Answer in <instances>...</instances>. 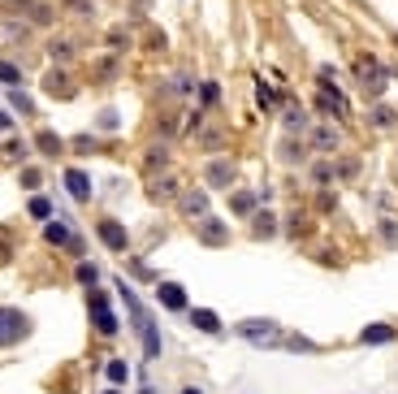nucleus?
Masks as SVG:
<instances>
[{
    "mask_svg": "<svg viewBox=\"0 0 398 394\" xmlns=\"http://www.w3.org/2000/svg\"><path fill=\"white\" fill-rule=\"evenodd\" d=\"M316 113L320 118H333V122H347L351 118V100L337 91V83H329V78H320V87H316Z\"/></svg>",
    "mask_w": 398,
    "mask_h": 394,
    "instance_id": "1",
    "label": "nucleus"
},
{
    "mask_svg": "<svg viewBox=\"0 0 398 394\" xmlns=\"http://www.w3.org/2000/svg\"><path fill=\"white\" fill-rule=\"evenodd\" d=\"M31 316L22 308H0V347H14V343H26L31 338Z\"/></svg>",
    "mask_w": 398,
    "mask_h": 394,
    "instance_id": "2",
    "label": "nucleus"
},
{
    "mask_svg": "<svg viewBox=\"0 0 398 394\" xmlns=\"http://www.w3.org/2000/svg\"><path fill=\"white\" fill-rule=\"evenodd\" d=\"M239 338H247L256 347H273V343H281V325L268 316H251V321H239Z\"/></svg>",
    "mask_w": 398,
    "mask_h": 394,
    "instance_id": "3",
    "label": "nucleus"
},
{
    "mask_svg": "<svg viewBox=\"0 0 398 394\" xmlns=\"http://www.w3.org/2000/svg\"><path fill=\"white\" fill-rule=\"evenodd\" d=\"M355 78L364 83V91H372V95H381L385 91V83H389V74H385V66L377 61V56H355Z\"/></svg>",
    "mask_w": 398,
    "mask_h": 394,
    "instance_id": "4",
    "label": "nucleus"
},
{
    "mask_svg": "<svg viewBox=\"0 0 398 394\" xmlns=\"http://www.w3.org/2000/svg\"><path fill=\"white\" fill-rule=\"evenodd\" d=\"M87 308H91V325H95L104 338L117 333V316H112V308H108V295H104V291H91V295H87Z\"/></svg>",
    "mask_w": 398,
    "mask_h": 394,
    "instance_id": "5",
    "label": "nucleus"
},
{
    "mask_svg": "<svg viewBox=\"0 0 398 394\" xmlns=\"http://www.w3.org/2000/svg\"><path fill=\"white\" fill-rule=\"evenodd\" d=\"M100 239H104V247H108V252H117V256L130 247L126 225H122V221H112V217H104V221H100Z\"/></svg>",
    "mask_w": 398,
    "mask_h": 394,
    "instance_id": "6",
    "label": "nucleus"
},
{
    "mask_svg": "<svg viewBox=\"0 0 398 394\" xmlns=\"http://www.w3.org/2000/svg\"><path fill=\"white\" fill-rule=\"evenodd\" d=\"M178 208H182V217L204 221V217H208V191H182V195H178Z\"/></svg>",
    "mask_w": 398,
    "mask_h": 394,
    "instance_id": "7",
    "label": "nucleus"
},
{
    "mask_svg": "<svg viewBox=\"0 0 398 394\" xmlns=\"http://www.w3.org/2000/svg\"><path fill=\"white\" fill-rule=\"evenodd\" d=\"M337 143H342V135H337L333 126H312L308 130V147L312 152H337Z\"/></svg>",
    "mask_w": 398,
    "mask_h": 394,
    "instance_id": "8",
    "label": "nucleus"
},
{
    "mask_svg": "<svg viewBox=\"0 0 398 394\" xmlns=\"http://www.w3.org/2000/svg\"><path fill=\"white\" fill-rule=\"evenodd\" d=\"M156 299H160L169 312H187V291L178 286V281H160V286H156Z\"/></svg>",
    "mask_w": 398,
    "mask_h": 394,
    "instance_id": "9",
    "label": "nucleus"
},
{
    "mask_svg": "<svg viewBox=\"0 0 398 394\" xmlns=\"http://www.w3.org/2000/svg\"><path fill=\"white\" fill-rule=\"evenodd\" d=\"M199 243H208V247H225V243H230V230H225L216 217H204V221H199Z\"/></svg>",
    "mask_w": 398,
    "mask_h": 394,
    "instance_id": "10",
    "label": "nucleus"
},
{
    "mask_svg": "<svg viewBox=\"0 0 398 394\" xmlns=\"http://www.w3.org/2000/svg\"><path fill=\"white\" fill-rule=\"evenodd\" d=\"M234 174H239V169H234L230 160H208V169H204L208 187H230V182H234Z\"/></svg>",
    "mask_w": 398,
    "mask_h": 394,
    "instance_id": "11",
    "label": "nucleus"
},
{
    "mask_svg": "<svg viewBox=\"0 0 398 394\" xmlns=\"http://www.w3.org/2000/svg\"><path fill=\"white\" fill-rule=\"evenodd\" d=\"M66 191H70L78 204H87V199H91V178L83 174V169H66Z\"/></svg>",
    "mask_w": 398,
    "mask_h": 394,
    "instance_id": "12",
    "label": "nucleus"
},
{
    "mask_svg": "<svg viewBox=\"0 0 398 394\" xmlns=\"http://www.w3.org/2000/svg\"><path fill=\"white\" fill-rule=\"evenodd\" d=\"M43 239H48V243H56V247H70L74 230H70V225H61V221H48V225H43Z\"/></svg>",
    "mask_w": 398,
    "mask_h": 394,
    "instance_id": "13",
    "label": "nucleus"
},
{
    "mask_svg": "<svg viewBox=\"0 0 398 394\" xmlns=\"http://www.w3.org/2000/svg\"><path fill=\"white\" fill-rule=\"evenodd\" d=\"M251 234H256V239H273V234H277V217H273V212H256V217H251Z\"/></svg>",
    "mask_w": 398,
    "mask_h": 394,
    "instance_id": "14",
    "label": "nucleus"
},
{
    "mask_svg": "<svg viewBox=\"0 0 398 394\" xmlns=\"http://www.w3.org/2000/svg\"><path fill=\"white\" fill-rule=\"evenodd\" d=\"M35 147H39L43 156H61V152H66L61 135H52V130H39V135H35Z\"/></svg>",
    "mask_w": 398,
    "mask_h": 394,
    "instance_id": "15",
    "label": "nucleus"
},
{
    "mask_svg": "<svg viewBox=\"0 0 398 394\" xmlns=\"http://www.w3.org/2000/svg\"><path fill=\"white\" fill-rule=\"evenodd\" d=\"M394 338V325H368L364 333H360V343L364 347H377V343H389Z\"/></svg>",
    "mask_w": 398,
    "mask_h": 394,
    "instance_id": "16",
    "label": "nucleus"
},
{
    "mask_svg": "<svg viewBox=\"0 0 398 394\" xmlns=\"http://www.w3.org/2000/svg\"><path fill=\"white\" fill-rule=\"evenodd\" d=\"M191 325L204 329V333H221V321H216V312H208V308H195V312H191Z\"/></svg>",
    "mask_w": 398,
    "mask_h": 394,
    "instance_id": "17",
    "label": "nucleus"
},
{
    "mask_svg": "<svg viewBox=\"0 0 398 394\" xmlns=\"http://www.w3.org/2000/svg\"><path fill=\"white\" fill-rule=\"evenodd\" d=\"M147 195H152L156 204L174 199V195H178V178H160V182H152V187H147Z\"/></svg>",
    "mask_w": 398,
    "mask_h": 394,
    "instance_id": "18",
    "label": "nucleus"
},
{
    "mask_svg": "<svg viewBox=\"0 0 398 394\" xmlns=\"http://www.w3.org/2000/svg\"><path fill=\"white\" fill-rule=\"evenodd\" d=\"M230 208H234L239 217H251V212H256V195H251V191H234V195H230Z\"/></svg>",
    "mask_w": 398,
    "mask_h": 394,
    "instance_id": "19",
    "label": "nucleus"
},
{
    "mask_svg": "<svg viewBox=\"0 0 398 394\" xmlns=\"http://www.w3.org/2000/svg\"><path fill=\"white\" fill-rule=\"evenodd\" d=\"M0 83H5L9 91H18V87H22V70L9 66V61H0Z\"/></svg>",
    "mask_w": 398,
    "mask_h": 394,
    "instance_id": "20",
    "label": "nucleus"
},
{
    "mask_svg": "<svg viewBox=\"0 0 398 394\" xmlns=\"http://www.w3.org/2000/svg\"><path fill=\"white\" fill-rule=\"evenodd\" d=\"M48 91H52V95H61V100L74 95V87H66V74H61V70H52V74H48Z\"/></svg>",
    "mask_w": 398,
    "mask_h": 394,
    "instance_id": "21",
    "label": "nucleus"
},
{
    "mask_svg": "<svg viewBox=\"0 0 398 394\" xmlns=\"http://www.w3.org/2000/svg\"><path fill=\"white\" fill-rule=\"evenodd\" d=\"M26 208H31V217H35V221H52V204H48L43 195H31V204H26Z\"/></svg>",
    "mask_w": 398,
    "mask_h": 394,
    "instance_id": "22",
    "label": "nucleus"
},
{
    "mask_svg": "<svg viewBox=\"0 0 398 394\" xmlns=\"http://www.w3.org/2000/svg\"><path fill=\"white\" fill-rule=\"evenodd\" d=\"M281 160L299 165V160H303V143H299V139H286V143H281Z\"/></svg>",
    "mask_w": 398,
    "mask_h": 394,
    "instance_id": "23",
    "label": "nucleus"
},
{
    "mask_svg": "<svg viewBox=\"0 0 398 394\" xmlns=\"http://www.w3.org/2000/svg\"><path fill=\"white\" fill-rule=\"evenodd\" d=\"M122 118H117V108H100V118H95V130H117Z\"/></svg>",
    "mask_w": 398,
    "mask_h": 394,
    "instance_id": "24",
    "label": "nucleus"
},
{
    "mask_svg": "<svg viewBox=\"0 0 398 394\" xmlns=\"http://www.w3.org/2000/svg\"><path fill=\"white\" fill-rule=\"evenodd\" d=\"M281 122H286V130H303V108L286 104V118H281Z\"/></svg>",
    "mask_w": 398,
    "mask_h": 394,
    "instance_id": "25",
    "label": "nucleus"
},
{
    "mask_svg": "<svg viewBox=\"0 0 398 394\" xmlns=\"http://www.w3.org/2000/svg\"><path fill=\"white\" fill-rule=\"evenodd\" d=\"M52 61H74V43L70 39H56L52 43Z\"/></svg>",
    "mask_w": 398,
    "mask_h": 394,
    "instance_id": "26",
    "label": "nucleus"
},
{
    "mask_svg": "<svg viewBox=\"0 0 398 394\" xmlns=\"http://www.w3.org/2000/svg\"><path fill=\"white\" fill-rule=\"evenodd\" d=\"M5 156H9L14 165H22V160H26V143H22V139H9V143H5Z\"/></svg>",
    "mask_w": 398,
    "mask_h": 394,
    "instance_id": "27",
    "label": "nucleus"
},
{
    "mask_svg": "<svg viewBox=\"0 0 398 394\" xmlns=\"http://www.w3.org/2000/svg\"><path fill=\"white\" fill-rule=\"evenodd\" d=\"M9 104H14L18 113H35V104H31V95H26V91H9Z\"/></svg>",
    "mask_w": 398,
    "mask_h": 394,
    "instance_id": "28",
    "label": "nucleus"
},
{
    "mask_svg": "<svg viewBox=\"0 0 398 394\" xmlns=\"http://www.w3.org/2000/svg\"><path fill=\"white\" fill-rule=\"evenodd\" d=\"M164 165H169V152H164V147L156 143V147L147 152V169H164Z\"/></svg>",
    "mask_w": 398,
    "mask_h": 394,
    "instance_id": "29",
    "label": "nucleus"
},
{
    "mask_svg": "<svg viewBox=\"0 0 398 394\" xmlns=\"http://www.w3.org/2000/svg\"><path fill=\"white\" fill-rule=\"evenodd\" d=\"M312 182H320V187H329V182H333V169H329L325 160H320V165H312Z\"/></svg>",
    "mask_w": 398,
    "mask_h": 394,
    "instance_id": "30",
    "label": "nucleus"
},
{
    "mask_svg": "<svg viewBox=\"0 0 398 394\" xmlns=\"http://www.w3.org/2000/svg\"><path fill=\"white\" fill-rule=\"evenodd\" d=\"M199 100H204V104H216V100H221V87H216V83H199Z\"/></svg>",
    "mask_w": 398,
    "mask_h": 394,
    "instance_id": "31",
    "label": "nucleus"
},
{
    "mask_svg": "<svg viewBox=\"0 0 398 394\" xmlns=\"http://www.w3.org/2000/svg\"><path fill=\"white\" fill-rule=\"evenodd\" d=\"M256 100H260V108H273V104H277V95L268 91V83H256Z\"/></svg>",
    "mask_w": 398,
    "mask_h": 394,
    "instance_id": "32",
    "label": "nucleus"
},
{
    "mask_svg": "<svg viewBox=\"0 0 398 394\" xmlns=\"http://www.w3.org/2000/svg\"><path fill=\"white\" fill-rule=\"evenodd\" d=\"M108 381H112V385H122V381H126V364H122V360H112V364H108Z\"/></svg>",
    "mask_w": 398,
    "mask_h": 394,
    "instance_id": "33",
    "label": "nucleus"
},
{
    "mask_svg": "<svg viewBox=\"0 0 398 394\" xmlns=\"http://www.w3.org/2000/svg\"><path fill=\"white\" fill-rule=\"evenodd\" d=\"M39 182H43V178H39V169H22V187H31V191H35Z\"/></svg>",
    "mask_w": 398,
    "mask_h": 394,
    "instance_id": "34",
    "label": "nucleus"
},
{
    "mask_svg": "<svg viewBox=\"0 0 398 394\" xmlns=\"http://www.w3.org/2000/svg\"><path fill=\"white\" fill-rule=\"evenodd\" d=\"M78 281H87V286H91V281H95V264H78Z\"/></svg>",
    "mask_w": 398,
    "mask_h": 394,
    "instance_id": "35",
    "label": "nucleus"
},
{
    "mask_svg": "<svg viewBox=\"0 0 398 394\" xmlns=\"http://www.w3.org/2000/svg\"><path fill=\"white\" fill-rule=\"evenodd\" d=\"M74 147H78V152H91V147H95V139H87V135H78V139H74Z\"/></svg>",
    "mask_w": 398,
    "mask_h": 394,
    "instance_id": "36",
    "label": "nucleus"
},
{
    "mask_svg": "<svg viewBox=\"0 0 398 394\" xmlns=\"http://www.w3.org/2000/svg\"><path fill=\"white\" fill-rule=\"evenodd\" d=\"M182 394H204V390H199V385H187V390H182Z\"/></svg>",
    "mask_w": 398,
    "mask_h": 394,
    "instance_id": "37",
    "label": "nucleus"
},
{
    "mask_svg": "<svg viewBox=\"0 0 398 394\" xmlns=\"http://www.w3.org/2000/svg\"><path fill=\"white\" fill-rule=\"evenodd\" d=\"M104 394H122V390H104Z\"/></svg>",
    "mask_w": 398,
    "mask_h": 394,
    "instance_id": "38",
    "label": "nucleus"
},
{
    "mask_svg": "<svg viewBox=\"0 0 398 394\" xmlns=\"http://www.w3.org/2000/svg\"><path fill=\"white\" fill-rule=\"evenodd\" d=\"M135 5H143V0H135Z\"/></svg>",
    "mask_w": 398,
    "mask_h": 394,
    "instance_id": "39",
    "label": "nucleus"
}]
</instances>
